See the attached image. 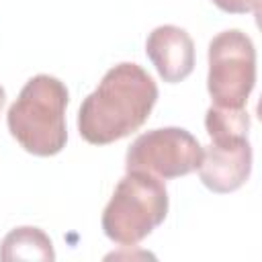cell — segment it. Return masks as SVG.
<instances>
[{"mask_svg": "<svg viewBox=\"0 0 262 262\" xmlns=\"http://www.w3.org/2000/svg\"><path fill=\"white\" fill-rule=\"evenodd\" d=\"M201 158L203 145L192 133L182 127H162L141 133L129 145L125 168L170 180L194 172Z\"/></svg>", "mask_w": 262, "mask_h": 262, "instance_id": "cell-5", "label": "cell"}, {"mask_svg": "<svg viewBox=\"0 0 262 262\" xmlns=\"http://www.w3.org/2000/svg\"><path fill=\"white\" fill-rule=\"evenodd\" d=\"M205 127L209 137H229V135H248L250 117L246 108H225L211 106L205 117Z\"/></svg>", "mask_w": 262, "mask_h": 262, "instance_id": "cell-9", "label": "cell"}, {"mask_svg": "<svg viewBox=\"0 0 262 262\" xmlns=\"http://www.w3.org/2000/svg\"><path fill=\"white\" fill-rule=\"evenodd\" d=\"M0 260H55L49 235L39 227H16L8 231L0 244Z\"/></svg>", "mask_w": 262, "mask_h": 262, "instance_id": "cell-8", "label": "cell"}, {"mask_svg": "<svg viewBox=\"0 0 262 262\" xmlns=\"http://www.w3.org/2000/svg\"><path fill=\"white\" fill-rule=\"evenodd\" d=\"M4 98H6V92H4V88L0 86V111H2V106H4Z\"/></svg>", "mask_w": 262, "mask_h": 262, "instance_id": "cell-11", "label": "cell"}, {"mask_svg": "<svg viewBox=\"0 0 262 262\" xmlns=\"http://www.w3.org/2000/svg\"><path fill=\"white\" fill-rule=\"evenodd\" d=\"M256 84V49L239 29H229L209 43L207 88L215 106L244 108Z\"/></svg>", "mask_w": 262, "mask_h": 262, "instance_id": "cell-4", "label": "cell"}, {"mask_svg": "<svg viewBox=\"0 0 262 262\" xmlns=\"http://www.w3.org/2000/svg\"><path fill=\"white\" fill-rule=\"evenodd\" d=\"M201 182L213 192L237 190L252 172V145L248 135L213 137L199 164Z\"/></svg>", "mask_w": 262, "mask_h": 262, "instance_id": "cell-6", "label": "cell"}, {"mask_svg": "<svg viewBox=\"0 0 262 262\" xmlns=\"http://www.w3.org/2000/svg\"><path fill=\"white\" fill-rule=\"evenodd\" d=\"M158 100L154 78L137 63L113 66L78 113V131L92 145H108L137 131Z\"/></svg>", "mask_w": 262, "mask_h": 262, "instance_id": "cell-1", "label": "cell"}, {"mask_svg": "<svg viewBox=\"0 0 262 262\" xmlns=\"http://www.w3.org/2000/svg\"><path fill=\"white\" fill-rule=\"evenodd\" d=\"M145 53L168 84L182 82L194 68V43L184 29L174 25L156 27L145 41Z\"/></svg>", "mask_w": 262, "mask_h": 262, "instance_id": "cell-7", "label": "cell"}, {"mask_svg": "<svg viewBox=\"0 0 262 262\" xmlns=\"http://www.w3.org/2000/svg\"><path fill=\"white\" fill-rule=\"evenodd\" d=\"M168 215V192L162 178L127 170L102 211L104 235L121 246H135Z\"/></svg>", "mask_w": 262, "mask_h": 262, "instance_id": "cell-3", "label": "cell"}, {"mask_svg": "<svg viewBox=\"0 0 262 262\" xmlns=\"http://www.w3.org/2000/svg\"><path fill=\"white\" fill-rule=\"evenodd\" d=\"M213 4L229 14H246V12L258 14L260 10V0H213Z\"/></svg>", "mask_w": 262, "mask_h": 262, "instance_id": "cell-10", "label": "cell"}, {"mask_svg": "<svg viewBox=\"0 0 262 262\" xmlns=\"http://www.w3.org/2000/svg\"><path fill=\"white\" fill-rule=\"evenodd\" d=\"M68 100L70 94L61 80L47 74L33 76L8 108L10 135L33 156L49 158L59 154L68 141Z\"/></svg>", "mask_w": 262, "mask_h": 262, "instance_id": "cell-2", "label": "cell"}]
</instances>
